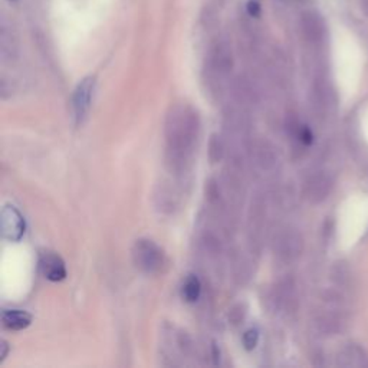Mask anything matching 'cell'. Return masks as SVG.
<instances>
[{"mask_svg": "<svg viewBox=\"0 0 368 368\" xmlns=\"http://www.w3.org/2000/svg\"><path fill=\"white\" fill-rule=\"evenodd\" d=\"M197 118L193 113L186 108L176 111L170 117L168 124V143H170V151L176 156H186V152L192 148L196 140L197 131Z\"/></svg>", "mask_w": 368, "mask_h": 368, "instance_id": "1", "label": "cell"}, {"mask_svg": "<svg viewBox=\"0 0 368 368\" xmlns=\"http://www.w3.org/2000/svg\"><path fill=\"white\" fill-rule=\"evenodd\" d=\"M133 256L135 260V265L147 273L160 272L164 265L163 251L151 240L144 239L137 240L133 251Z\"/></svg>", "mask_w": 368, "mask_h": 368, "instance_id": "2", "label": "cell"}, {"mask_svg": "<svg viewBox=\"0 0 368 368\" xmlns=\"http://www.w3.org/2000/svg\"><path fill=\"white\" fill-rule=\"evenodd\" d=\"M95 92V78L88 76V78L82 80L78 87L73 91L72 97V108H73V117L76 124H82L84 119L87 118L92 98H94Z\"/></svg>", "mask_w": 368, "mask_h": 368, "instance_id": "3", "label": "cell"}, {"mask_svg": "<svg viewBox=\"0 0 368 368\" xmlns=\"http://www.w3.org/2000/svg\"><path fill=\"white\" fill-rule=\"evenodd\" d=\"M0 226H2L3 238L18 242L25 235V220L19 210L13 206H5L2 210V219H0Z\"/></svg>", "mask_w": 368, "mask_h": 368, "instance_id": "4", "label": "cell"}, {"mask_svg": "<svg viewBox=\"0 0 368 368\" xmlns=\"http://www.w3.org/2000/svg\"><path fill=\"white\" fill-rule=\"evenodd\" d=\"M340 367L344 368H368V352L358 344H347L336 357Z\"/></svg>", "mask_w": 368, "mask_h": 368, "instance_id": "5", "label": "cell"}, {"mask_svg": "<svg viewBox=\"0 0 368 368\" xmlns=\"http://www.w3.org/2000/svg\"><path fill=\"white\" fill-rule=\"evenodd\" d=\"M39 268L45 278L52 282L62 281L67 276V268L64 260L54 253L42 255L39 260Z\"/></svg>", "mask_w": 368, "mask_h": 368, "instance_id": "6", "label": "cell"}, {"mask_svg": "<svg viewBox=\"0 0 368 368\" xmlns=\"http://www.w3.org/2000/svg\"><path fill=\"white\" fill-rule=\"evenodd\" d=\"M332 189V181L327 174L318 173L312 176L306 184V193H308L310 200L314 203H319L322 200H325L328 194L331 193Z\"/></svg>", "mask_w": 368, "mask_h": 368, "instance_id": "7", "label": "cell"}, {"mask_svg": "<svg viewBox=\"0 0 368 368\" xmlns=\"http://www.w3.org/2000/svg\"><path fill=\"white\" fill-rule=\"evenodd\" d=\"M3 327L10 331H22L32 322V315L21 310H6L2 314Z\"/></svg>", "mask_w": 368, "mask_h": 368, "instance_id": "8", "label": "cell"}, {"mask_svg": "<svg viewBox=\"0 0 368 368\" xmlns=\"http://www.w3.org/2000/svg\"><path fill=\"white\" fill-rule=\"evenodd\" d=\"M200 292H202L200 281H198V278H196L194 275H190L186 279V282H184L183 289H181L183 298L187 302H196L198 298H200Z\"/></svg>", "mask_w": 368, "mask_h": 368, "instance_id": "9", "label": "cell"}, {"mask_svg": "<svg viewBox=\"0 0 368 368\" xmlns=\"http://www.w3.org/2000/svg\"><path fill=\"white\" fill-rule=\"evenodd\" d=\"M332 279L335 281V284L338 286L347 288L351 285L352 282V273L349 271V268L347 266V264L344 262H338L334 269H332Z\"/></svg>", "mask_w": 368, "mask_h": 368, "instance_id": "10", "label": "cell"}, {"mask_svg": "<svg viewBox=\"0 0 368 368\" xmlns=\"http://www.w3.org/2000/svg\"><path fill=\"white\" fill-rule=\"evenodd\" d=\"M259 341V332L256 330H249L243 335V344L246 349H253Z\"/></svg>", "mask_w": 368, "mask_h": 368, "instance_id": "11", "label": "cell"}, {"mask_svg": "<svg viewBox=\"0 0 368 368\" xmlns=\"http://www.w3.org/2000/svg\"><path fill=\"white\" fill-rule=\"evenodd\" d=\"M246 12L251 18H259L260 12H262V8H260V3L257 0H249L246 5Z\"/></svg>", "mask_w": 368, "mask_h": 368, "instance_id": "12", "label": "cell"}, {"mask_svg": "<svg viewBox=\"0 0 368 368\" xmlns=\"http://www.w3.org/2000/svg\"><path fill=\"white\" fill-rule=\"evenodd\" d=\"M8 352H9V345L6 341H2L0 343V361H3L6 358Z\"/></svg>", "mask_w": 368, "mask_h": 368, "instance_id": "13", "label": "cell"}]
</instances>
